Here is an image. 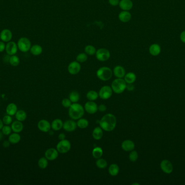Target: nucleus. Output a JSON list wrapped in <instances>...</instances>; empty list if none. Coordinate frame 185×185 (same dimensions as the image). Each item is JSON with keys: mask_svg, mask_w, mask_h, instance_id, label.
I'll use <instances>...</instances> for the list:
<instances>
[{"mask_svg": "<svg viewBox=\"0 0 185 185\" xmlns=\"http://www.w3.org/2000/svg\"><path fill=\"white\" fill-rule=\"evenodd\" d=\"M124 78L127 84H133L136 79V76L133 72H128L126 73Z\"/></svg>", "mask_w": 185, "mask_h": 185, "instance_id": "cd10ccee", "label": "nucleus"}, {"mask_svg": "<svg viewBox=\"0 0 185 185\" xmlns=\"http://www.w3.org/2000/svg\"><path fill=\"white\" fill-rule=\"evenodd\" d=\"M46 157L41 158L38 161V166L39 167L42 169H44L47 168L48 166V161Z\"/></svg>", "mask_w": 185, "mask_h": 185, "instance_id": "e433bc0d", "label": "nucleus"}, {"mask_svg": "<svg viewBox=\"0 0 185 185\" xmlns=\"http://www.w3.org/2000/svg\"><path fill=\"white\" fill-rule=\"evenodd\" d=\"M76 61L80 63H84L87 60L88 55L86 53H81L78 54L76 58Z\"/></svg>", "mask_w": 185, "mask_h": 185, "instance_id": "58836bf2", "label": "nucleus"}, {"mask_svg": "<svg viewBox=\"0 0 185 185\" xmlns=\"http://www.w3.org/2000/svg\"><path fill=\"white\" fill-rule=\"evenodd\" d=\"M21 137L19 133L14 132L9 135L8 141L10 142L11 144L15 145V144H17L18 143H19V142L21 141Z\"/></svg>", "mask_w": 185, "mask_h": 185, "instance_id": "bb28decb", "label": "nucleus"}, {"mask_svg": "<svg viewBox=\"0 0 185 185\" xmlns=\"http://www.w3.org/2000/svg\"><path fill=\"white\" fill-rule=\"evenodd\" d=\"M96 165L99 169H104L107 167V162L104 158H99L96 161Z\"/></svg>", "mask_w": 185, "mask_h": 185, "instance_id": "4c0bfd02", "label": "nucleus"}, {"mask_svg": "<svg viewBox=\"0 0 185 185\" xmlns=\"http://www.w3.org/2000/svg\"><path fill=\"white\" fill-rule=\"evenodd\" d=\"M44 155L48 160L54 161L59 156V152L56 149L53 148H49L45 152Z\"/></svg>", "mask_w": 185, "mask_h": 185, "instance_id": "f8f14e48", "label": "nucleus"}, {"mask_svg": "<svg viewBox=\"0 0 185 185\" xmlns=\"http://www.w3.org/2000/svg\"><path fill=\"white\" fill-rule=\"evenodd\" d=\"M30 53L35 56H38L42 53L43 52V48L40 45L35 44L30 49Z\"/></svg>", "mask_w": 185, "mask_h": 185, "instance_id": "5701e85b", "label": "nucleus"}, {"mask_svg": "<svg viewBox=\"0 0 185 185\" xmlns=\"http://www.w3.org/2000/svg\"><path fill=\"white\" fill-rule=\"evenodd\" d=\"M10 143L9 141H5L3 143V146L4 148H8L10 146Z\"/></svg>", "mask_w": 185, "mask_h": 185, "instance_id": "8fccbe9b", "label": "nucleus"}, {"mask_svg": "<svg viewBox=\"0 0 185 185\" xmlns=\"http://www.w3.org/2000/svg\"><path fill=\"white\" fill-rule=\"evenodd\" d=\"M11 128L14 132L20 133L24 129V125L22 122L19 121H14L11 124Z\"/></svg>", "mask_w": 185, "mask_h": 185, "instance_id": "412c9836", "label": "nucleus"}, {"mask_svg": "<svg viewBox=\"0 0 185 185\" xmlns=\"http://www.w3.org/2000/svg\"><path fill=\"white\" fill-rule=\"evenodd\" d=\"M17 45L18 49L24 53L30 50V48L31 47L30 40L26 37L20 38L17 41Z\"/></svg>", "mask_w": 185, "mask_h": 185, "instance_id": "39448f33", "label": "nucleus"}, {"mask_svg": "<svg viewBox=\"0 0 185 185\" xmlns=\"http://www.w3.org/2000/svg\"><path fill=\"white\" fill-rule=\"evenodd\" d=\"M80 98V94L77 91H72L70 93L69 96V99L71 100L73 103H75L78 102Z\"/></svg>", "mask_w": 185, "mask_h": 185, "instance_id": "72a5a7b5", "label": "nucleus"}, {"mask_svg": "<svg viewBox=\"0 0 185 185\" xmlns=\"http://www.w3.org/2000/svg\"><path fill=\"white\" fill-rule=\"evenodd\" d=\"M37 127L40 131L47 132L51 130V124L46 119H41L37 123Z\"/></svg>", "mask_w": 185, "mask_h": 185, "instance_id": "ddd939ff", "label": "nucleus"}, {"mask_svg": "<svg viewBox=\"0 0 185 185\" xmlns=\"http://www.w3.org/2000/svg\"><path fill=\"white\" fill-rule=\"evenodd\" d=\"M65 138H66V135L64 134V133H61L60 134H59V138L60 140H64Z\"/></svg>", "mask_w": 185, "mask_h": 185, "instance_id": "3c124183", "label": "nucleus"}, {"mask_svg": "<svg viewBox=\"0 0 185 185\" xmlns=\"http://www.w3.org/2000/svg\"><path fill=\"white\" fill-rule=\"evenodd\" d=\"M6 45L4 42L2 41H0V53H2L6 50Z\"/></svg>", "mask_w": 185, "mask_h": 185, "instance_id": "a18cd8bd", "label": "nucleus"}, {"mask_svg": "<svg viewBox=\"0 0 185 185\" xmlns=\"http://www.w3.org/2000/svg\"><path fill=\"white\" fill-rule=\"evenodd\" d=\"M120 171V168L117 164L113 163L110 165L108 168V173L110 175L115 176H116L119 174Z\"/></svg>", "mask_w": 185, "mask_h": 185, "instance_id": "c85d7f7f", "label": "nucleus"}, {"mask_svg": "<svg viewBox=\"0 0 185 185\" xmlns=\"http://www.w3.org/2000/svg\"><path fill=\"white\" fill-rule=\"evenodd\" d=\"M4 126V123L3 121H2V119H0V130L2 129L3 128V127Z\"/></svg>", "mask_w": 185, "mask_h": 185, "instance_id": "603ef678", "label": "nucleus"}, {"mask_svg": "<svg viewBox=\"0 0 185 185\" xmlns=\"http://www.w3.org/2000/svg\"><path fill=\"white\" fill-rule=\"evenodd\" d=\"M160 167L162 171L166 174H171L173 170L172 163L167 160H164L161 162Z\"/></svg>", "mask_w": 185, "mask_h": 185, "instance_id": "2eb2a0df", "label": "nucleus"}, {"mask_svg": "<svg viewBox=\"0 0 185 185\" xmlns=\"http://www.w3.org/2000/svg\"><path fill=\"white\" fill-rule=\"evenodd\" d=\"M130 154L129 155V160L131 162H135L138 158V152L135 150H132L130 151Z\"/></svg>", "mask_w": 185, "mask_h": 185, "instance_id": "ea45409f", "label": "nucleus"}, {"mask_svg": "<svg viewBox=\"0 0 185 185\" xmlns=\"http://www.w3.org/2000/svg\"><path fill=\"white\" fill-rule=\"evenodd\" d=\"M113 71L109 67H100L98 69L96 72L97 77L102 81H106L111 79L113 76Z\"/></svg>", "mask_w": 185, "mask_h": 185, "instance_id": "20e7f679", "label": "nucleus"}, {"mask_svg": "<svg viewBox=\"0 0 185 185\" xmlns=\"http://www.w3.org/2000/svg\"><path fill=\"white\" fill-rule=\"evenodd\" d=\"M6 110L7 114L13 116L16 114V112L18 110L17 106L15 103H11L7 105Z\"/></svg>", "mask_w": 185, "mask_h": 185, "instance_id": "b1692460", "label": "nucleus"}, {"mask_svg": "<svg viewBox=\"0 0 185 185\" xmlns=\"http://www.w3.org/2000/svg\"><path fill=\"white\" fill-rule=\"evenodd\" d=\"M2 133L4 135H9L11 134L12 132V129L11 127H10L9 125H5L3 127L2 129H1Z\"/></svg>", "mask_w": 185, "mask_h": 185, "instance_id": "a19ab883", "label": "nucleus"}, {"mask_svg": "<svg viewBox=\"0 0 185 185\" xmlns=\"http://www.w3.org/2000/svg\"><path fill=\"white\" fill-rule=\"evenodd\" d=\"M77 126L80 129H86L89 125V122L86 118H80L76 122Z\"/></svg>", "mask_w": 185, "mask_h": 185, "instance_id": "f704fd0d", "label": "nucleus"}, {"mask_svg": "<svg viewBox=\"0 0 185 185\" xmlns=\"http://www.w3.org/2000/svg\"><path fill=\"white\" fill-rule=\"evenodd\" d=\"M3 135L4 134L2 133V132L0 131V141H1L3 139Z\"/></svg>", "mask_w": 185, "mask_h": 185, "instance_id": "864d4df0", "label": "nucleus"}, {"mask_svg": "<svg viewBox=\"0 0 185 185\" xmlns=\"http://www.w3.org/2000/svg\"><path fill=\"white\" fill-rule=\"evenodd\" d=\"M127 83L123 78H116L111 83L113 91L116 94H121L126 89Z\"/></svg>", "mask_w": 185, "mask_h": 185, "instance_id": "7ed1b4c3", "label": "nucleus"}, {"mask_svg": "<svg viewBox=\"0 0 185 185\" xmlns=\"http://www.w3.org/2000/svg\"><path fill=\"white\" fill-rule=\"evenodd\" d=\"M113 92L111 86L106 85L100 89L99 92V96L102 99L107 100L111 97Z\"/></svg>", "mask_w": 185, "mask_h": 185, "instance_id": "6e6552de", "label": "nucleus"}, {"mask_svg": "<svg viewBox=\"0 0 185 185\" xmlns=\"http://www.w3.org/2000/svg\"><path fill=\"white\" fill-rule=\"evenodd\" d=\"M2 121L4 122V125H11L13 123L12 116H11L10 115H8V114L4 116L2 119Z\"/></svg>", "mask_w": 185, "mask_h": 185, "instance_id": "79ce46f5", "label": "nucleus"}, {"mask_svg": "<svg viewBox=\"0 0 185 185\" xmlns=\"http://www.w3.org/2000/svg\"><path fill=\"white\" fill-rule=\"evenodd\" d=\"M134 86L133 84H127L126 86V89L129 91H133L134 90Z\"/></svg>", "mask_w": 185, "mask_h": 185, "instance_id": "de8ad7c7", "label": "nucleus"}, {"mask_svg": "<svg viewBox=\"0 0 185 185\" xmlns=\"http://www.w3.org/2000/svg\"><path fill=\"white\" fill-rule=\"evenodd\" d=\"M107 110V107L104 104L100 105L98 106V110L100 112H104Z\"/></svg>", "mask_w": 185, "mask_h": 185, "instance_id": "49530a36", "label": "nucleus"}, {"mask_svg": "<svg viewBox=\"0 0 185 185\" xmlns=\"http://www.w3.org/2000/svg\"><path fill=\"white\" fill-rule=\"evenodd\" d=\"M81 65L77 61L71 62L68 66V71L70 74L72 75L78 74L81 71Z\"/></svg>", "mask_w": 185, "mask_h": 185, "instance_id": "1a4fd4ad", "label": "nucleus"}, {"mask_svg": "<svg viewBox=\"0 0 185 185\" xmlns=\"http://www.w3.org/2000/svg\"><path fill=\"white\" fill-rule=\"evenodd\" d=\"M99 125L103 130L113 131L116 125V118L113 114H107L100 120Z\"/></svg>", "mask_w": 185, "mask_h": 185, "instance_id": "f257e3e1", "label": "nucleus"}, {"mask_svg": "<svg viewBox=\"0 0 185 185\" xmlns=\"http://www.w3.org/2000/svg\"><path fill=\"white\" fill-rule=\"evenodd\" d=\"M71 143L70 141L68 140H60L57 144L56 149L59 153L62 154L67 153L71 150Z\"/></svg>", "mask_w": 185, "mask_h": 185, "instance_id": "0eeeda50", "label": "nucleus"}, {"mask_svg": "<svg viewBox=\"0 0 185 185\" xmlns=\"http://www.w3.org/2000/svg\"><path fill=\"white\" fill-rule=\"evenodd\" d=\"M63 125H64V122H62V121L61 119L56 118V119H55L54 121L52 122L51 124V128L53 130L59 131L63 128Z\"/></svg>", "mask_w": 185, "mask_h": 185, "instance_id": "4be33fe9", "label": "nucleus"}, {"mask_svg": "<svg viewBox=\"0 0 185 185\" xmlns=\"http://www.w3.org/2000/svg\"><path fill=\"white\" fill-rule=\"evenodd\" d=\"M139 185V184H137V183H134V184H133V185Z\"/></svg>", "mask_w": 185, "mask_h": 185, "instance_id": "5fc2aeb1", "label": "nucleus"}, {"mask_svg": "<svg viewBox=\"0 0 185 185\" xmlns=\"http://www.w3.org/2000/svg\"><path fill=\"white\" fill-rule=\"evenodd\" d=\"M9 63L11 66L13 67H16L20 63V59L17 55H13L9 57Z\"/></svg>", "mask_w": 185, "mask_h": 185, "instance_id": "7c9ffc66", "label": "nucleus"}, {"mask_svg": "<svg viewBox=\"0 0 185 185\" xmlns=\"http://www.w3.org/2000/svg\"><path fill=\"white\" fill-rule=\"evenodd\" d=\"M72 104V102L69 98H64L62 101V105L65 108H69Z\"/></svg>", "mask_w": 185, "mask_h": 185, "instance_id": "37998d69", "label": "nucleus"}, {"mask_svg": "<svg viewBox=\"0 0 185 185\" xmlns=\"http://www.w3.org/2000/svg\"><path fill=\"white\" fill-rule=\"evenodd\" d=\"M149 52L153 56H157L161 52V47L158 44H152L149 48Z\"/></svg>", "mask_w": 185, "mask_h": 185, "instance_id": "393cba45", "label": "nucleus"}, {"mask_svg": "<svg viewBox=\"0 0 185 185\" xmlns=\"http://www.w3.org/2000/svg\"><path fill=\"white\" fill-rule=\"evenodd\" d=\"M180 38L182 42L185 44V30L183 31L182 32H181V33L180 34Z\"/></svg>", "mask_w": 185, "mask_h": 185, "instance_id": "09e8293b", "label": "nucleus"}, {"mask_svg": "<svg viewBox=\"0 0 185 185\" xmlns=\"http://www.w3.org/2000/svg\"><path fill=\"white\" fill-rule=\"evenodd\" d=\"M121 148L124 151L127 152L132 151L134 149V143L130 140H126L122 142Z\"/></svg>", "mask_w": 185, "mask_h": 185, "instance_id": "f3484780", "label": "nucleus"}, {"mask_svg": "<svg viewBox=\"0 0 185 185\" xmlns=\"http://www.w3.org/2000/svg\"><path fill=\"white\" fill-rule=\"evenodd\" d=\"M84 52L86 54L89 55H93L96 53V50L94 46L91 45H87L84 47Z\"/></svg>", "mask_w": 185, "mask_h": 185, "instance_id": "c9c22d12", "label": "nucleus"}, {"mask_svg": "<svg viewBox=\"0 0 185 185\" xmlns=\"http://www.w3.org/2000/svg\"><path fill=\"white\" fill-rule=\"evenodd\" d=\"M84 109L88 114H94L98 111V106L94 101H89L84 105Z\"/></svg>", "mask_w": 185, "mask_h": 185, "instance_id": "9b49d317", "label": "nucleus"}, {"mask_svg": "<svg viewBox=\"0 0 185 185\" xmlns=\"http://www.w3.org/2000/svg\"><path fill=\"white\" fill-rule=\"evenodd\" d=\"M131 15L129 11L122 10L119 14V19L124 23L128 22L131 20Z\"/></svg>", "mask_w": 185, "mask_h": 185, "instance_id": "aec40b11", "label": "nucleus"}, {"mask_svg": "<svg viewBox=\"0 0 185 185\" xmlns=\"http://www.w3.org/2000/svg\"><path fill=\"white\" fill-rule=\"evenodd\" d=\"M99 93L94 90L88 91L86 94V97L89 101H94L99 97Z\"/></svg>", "mask_w": 185, "mask_h": 185, "instance_id": "473e14b6", "label": "nucleus"}, {"mask_svg": "<svg viewBox=\"0 0 185 185\" xmlns=\"http://www.w3.org/2000/svg\"><path fill=\"white\" fill-rule=\"evenodd\" d=\"M103 130L100 127H97L95 128L92 132L93 137L96 140H100L103 136Z\"/></svg>", "mask_w": 185, "mask_h": 185, "instance_id": "a878e982", "label": "nucleus"}, {"mask_svg": "<svg viewBox=\"0 0 185 185\" xmlns=\"http://www.w3.org/2000/svg\"><path fill=\"white\" fill-rule=\"evenodd\" d=\"M15 116L17 121L21 122L24 121L26 119L27 117V113L26 112V111H24L23 110H17Z\"/></svg>", "mask_w": 185, "mask_h": 185, "instance_id": "c756f323", "label": "nucleus"}, {"mask_svg": "<svg viewBox=\"0 0 185 185\" xmlns=\"http://www.w3.org/2000/svg\"><path fill=\"white\" fill-rule=\"evenodd\" d=\"M103 150L101 147H96L93 149L92 151V155L96 159L101 158L103 155Z\"/></svg>", "mask_w": 185, "mask_h": 185, "instance_id": "2f4dec72", "label": "nucleus"}, {"mask_svg": "<svg viewBox=\"0 0 185 185\" xmlns=\"http://www.w3.org/2000/svg\"><path fill=\"white\" fill-rule=\"evenodd\" d=\"M120 2V0H108V3L111 5V6L116 7L119 5Z\"/></svg>", "mask_w": 185, "mask_h": 185, "instance_id": "c03bdc74", "label": "nucleus"}, {"mask_svg": "<svg viewBox=\"0 0 185 185\" xmlns=\"http://www.w3.org/2000/svg\"><path fill=\"white\" fill-rule=\"evenodd\" d=\"M77 124L73 120H67L64 122L63 125V128L65 131L72 132L76 130L77 128Z\"/></svg>", "mask_w": 185, "mask_h": 185, "instance_id": "dca6fc26", "label": "nucleus"}, {"mask_svg": "<svg viewBox=\"0 0 185 185\" xmlns=\"http://www.w3.org/2000/svg\"><path fill=\"white\" fill-rule=\"evenodd\" d=\"M119 6L122 10L129 11L133 7V4L131 0H121Z\"/></svg>", "mask_w": 185, "mask_h": 185, "instance_id": "6ab92c4d", "label": "nucleus"}, {"mask_svg": "<svg viewBox=\"0 0 185 185\" xmlns=\"http://www.w3.org/2000/svg\"><path fill=\"white\" fill-rule=\"evenodd\" d=\"M13 38V33L8 29H4L0 33V39L4 42H8Z\"/></svg>", "mask_w": 185, "mask_h": 185, "instance_id": "4468645a", "label": "nucleus"}, {"mask_svg": "<svg viewBox=\"0 0 185 185\" xmlns=\"http://www.w3.org/2000/svg\"><path fill=\"white\" fill-rule=\"evenodd\" d=\"M113 73L117 78H124L126 74V70L122 66L117 65L114 68Z\"/></svg>", "mask_w": 185, "mask_h": 185, "instance_id": "a211bd4d", "label": "nucleus"}, {"mask_svg": "<svg viewBox=\"0 0 185 185\" xmlns=\"http://www.w3.org/2000/svg\"><path fill=\"white\" fill-rule=\"evenodd\" d=\"M84 109L81 104L75 103H73L69 108L68 114L73 120H78L84 115Z\"/></svg>", "mask_w": 185, "mask_h": 185, "instance_id": "f03ea898", "label": "nucleus"}, {"mask_svg": "<svg viewBox=\"0 0 185 185\" xmlns=\"http://www.w3.org/2000/svg\"><path fill=\"white\" fill-rule=\"evenodd\" d=\"M95 55L96 58L98 60L104 62L107 61L110 58L111 53L107 49L104 48H101L96 50Z\"/></svg>", "mask_w": 185, "mask_h": 185, "instance_id": "423d86ee", "label": "nucleus"}, {"mask_svg": "<svg viewBox=\"0 0 185 185\" xmlns=\"http://www.w3.org/2000/svg\"><path fill=\"white\" fill-rule=\"evenodd\" d=\"M18 47L17 45L15 42L10 41L9 42H7L6 46V52L7 54L11 56L13 55H15L17 53V50H18Z\"/></svg>", "mask_w": 185, "mask_h": 185, "instance_id": "9d476101", "label": "nucleus"}]
</instances>
